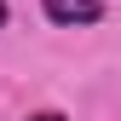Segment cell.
<instances>
[{
    "instance_id": "cell-2",
    "label": "cell",
    "mask_w": 121,
    "mask_h": 121,
    "mask_svg": "<svg viewBox=\"0 0 121 121\" xmlns=\"http://www.w3.org/2000/svg\"><path fill=\"white\" fill-rule=\"evenodd\" d=\"M29 121H69V115H64V110H35Z\"/></svg>"
},
{
    "instance_id": "cell-1",
    "label": "cell",
    "mask_w": 121,
    "mask_h": 121,
    "mask_svg": "<svg viewBox=\"0 0 121 121\" xmlns=\"http://www.w3.org/2000/svg\"><path fill=\"white\" fill-rule=\"evenodd\" d=\"M40 12L64 29H86V23L104 17V0H40Z\"/></svg>"
},
{
    "instance_id": "cell-3",
    "label": "cell",
    "mask_w": 121,
    "mask_h": 121,
    "mask_svg": "<svg viewBox=\"0 0 121 121\" xmlns=\"http://www.w3.org/2000/svg\"><path fill=\"white\" fill-rule=\"evenodd\" d=\"M0 29H6V0H0Z\"/></svg>"
}]
</instances>
